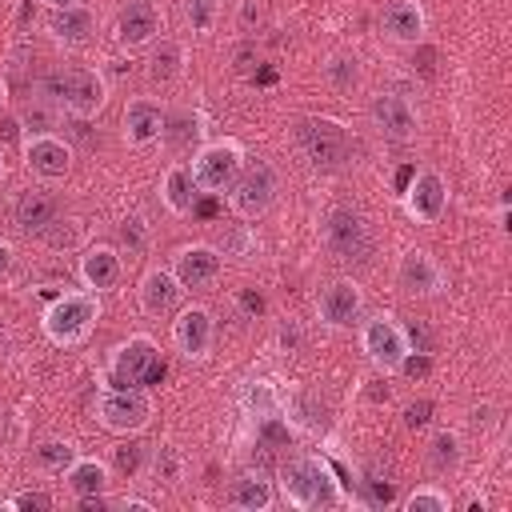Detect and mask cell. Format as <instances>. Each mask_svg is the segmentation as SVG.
<instances>
[{
    "instance_id": "cell-1",
    "label": "cell",
    "mask_w": 512,
    "mask_h": 512,
    "mask_svg": "<svg viewBox=\"0 0 512 512\" xmlns=\"http://www.w3.org/2000/svg\"><path fill=\"white\" fill-rule=\"evenodd\" d=\"M276 500H284L296 512H316L348 504V492L320 456H292L276 472Z\"/></svg>"
},
{
    "instance_id": "cell-2",
    "label": "cell",
    "mask_w": 512,
    "mask_h": 512,
    "mask_svg": "<svg viewBox=\"0 0 512 512\" xmlns=\"http://www.w3.org/2000/svg\"><path fill=\"white\" fill-rule=\"evenodd\" d=\"M100 312H104V308H100V296H96V292L72 288V292H60V296L44 308L40 328H44L48 344H56V348H80V344L96 332Z\"/></svg>"
},
{
    "instance_id": "cell-3",
    "label": "cell",
    "mask_w": 512,
    "mask_h": 512,
    "mask_svg": "<svg viewBox=\"0 0 512 512\" xmlns=\"http://www.w3.org/2000/svg\"><path fill=\"white\" fill-rule=\"evenodd\" d=\"M44 96L56 104V112H68L72 120H96L108 104V76L100 68L76 64L68 72H56Z\"/></svg>"
},
{
    "instance_id": "cell-4",
    "label": "cell",
    "mask_w": 512,
    "mask_h": 512,
    "mask_svg": "<svg viewBox=\"0 0 512 512\" xmlns=\"http://www.w3.org/2000/svg\"><path fill=\"white\" fill-rule=\"evenodd\" d=\"M356 336H360V352L368 356V364H372L380 376H400V368H404V360H408V352H412V332H408L392 312L360 316Z\"/></svg>"
},
{
    "instance_id": "cell-5",
    "label": "cell",
    "mask_w": 512,
    "mask_h": 512,
    "mask_svg": "<svg viewBox=\"0 0 512 512\" xmlns=\"http://www.w3.org/2000/svg\"><path fill=\"white\" fill-rule=\"evenodd\" d=\"M244 144L232 140V136H220V140H204L196 152H192V184L200 196H224L228 184L236 180V172L244 168Z\"/></svg>"
},
{
    "instance_id": "cell-6",
    "label": "cell",
    "mask_w": 512,
    "mask_h": 512,
    "mask_svg": "<svg viewBox=\"0 0 512 512\" xmlns=\"http://www.w3.org/2000/svg\"><path fill=\"white\" fill-rule=\"evenodd\" d=\"M280 192V172L268 160H244V168L236 172V180L228 184V212L236 220H260L272 212Z\"/></svg>"
},
{
    "instance_id": "cell-7",
    "label": "cell",
    "mask_w": 512,
    "mask_h": 512,
    "mask_svg": "<svg viewBox=\"0 0 512 512\" xmlns=\"http://www.w3.org/2000/svg\"><path fill=\"white\" fill-rule=\"evenodd\" d=\"M152 396L140 388H100L96 396V424L112 436H140L152 424Z\"/></svg>"
},
{
    "instance_id": "cell-8",
    "label": "cell",
    "mask_w": 512,
    "mask_h": 512,
    "mask_svg": "<svg viewBox=\"0 0 512 512\" xmlns=\"http://www.w3.org/2000/svg\"><path fill=\"white\" fill-rule=\"evenodd\" d=\"M156 368V340L136 332L120 344L108 348V360H104V384L100 388H136L148 380V372Z\"/></svg>"
},
{
    "instance_id": "cell-9",
    "label": "cell",
    "mask_w": 512,
    "mask_h": 512,
    "mask_svg": "<svg viewBox=\"0 0 512 512\" xmlns=\"http://www.w3.org/2000/svg\"><path fill=\"white\" fill-rule=\"evenodd\" d=\"M296 144L316 168H340L348 160V128L332 116H304L296 124Z\"/></svg>"
},
{
    "instance_id": "cell-10",
    "label": "cell",
    "mask_w": 512,
    "mask_h": 512,
    "mask_svg": "<svg viewBox=\"0 0 512 512\" xmlns=\"http://www.w3.org/2000/svg\"><path fill=\"white\" fill-rule=\"evenodd\" d=\"M172 316H176L172 320V348L192 364L208 360L212 348H216V316H212V308L208 304H180Z\"/></svg>"
},
{
    "instance_id": "cell-11",
    "label": "cell",
    "mask_w": 512,
    "mask_h": 512,
    "mask_svg": "<svg viewBox=\"0 0 512 512\" xmlns=\"http://www.w3.org/2000/svg\"><path fill=\"white\" fill-rule=\"evenodd\" d=\"M400 204H404V216H408L412 224H440V216H444V208H448V180H444L432 164H424V168H416L412 180L404 184Z\"/></svg>"
},
{
    "instance_id": "cell-12",
    "label": "cell",
    "mask_w": 512,
    "mask_h": 512,
    "mask_svg": "<svg viewBox=\"0 0 512 512\" xmlns=\"http://www.w3.org/2000/svg\"><path fill=\"white\" fill-rule=\"evenodd\" d=\"M320 236L336 260H364L372 252V228L356 208H332L324 216Z\"/></svg>"
},
{
    "instance_id": "cell-13",
    "label": "cell",
    "mask_w": 512,
    "mask_h": 512,
    "mask_svg": "<svg viewBox=\"0 0 512 512\" xmlns=\"http://www.w3.org/2000/svg\"><path fill=\"white\" fill-rule=\"evenodd\" d=\"M364 316V288L352 280V276H336L320 288L316 296V320L332 332H344V328H356Z\"/></svg>"
},
{
    "instance_id": "cell-14",
    "label": "cell",
    "mask_w": 512,
    "mask_h": 512,
    "mask_svg": "<svg viewBox=\"0 0 512 512\" xmlns=\"http://www.w3.org/2000/svg\"><path fill=\"white\" fill-rule=\"evenodd\" d=\"M20 156H24V168L28 176L36 180H64L72 172V144L56 132H28L24 144H20Z\"/></svg>"
},
{
    "instance_id": "cell-15",
    "label": "cell",
    "mask_w": 512,
    "mask_h": 512,
    "mask_svg": "<svg viewBox=\"0 0 512 512\" xmlns=\"http://www.w3.org/2000/svg\"><path fill=\"white\" fill-rule=\"evenodd\" d=\"M172 276L180 280V288H212L224 272V256L216 244L208 240H192V244H180L168 260Z\"/></svg>"
},
{
    "instance_id": "cell-16",
    "label": "cell",
    "mask_w": 512,
    "mask_h": 512,
    "mask_svg": "<svg viewBox=\"0 0 512 512\" xmlns=\"http://www.w3.org/2000/svg\"><path fill=\"white\" fill-rule=\"evenodd\" d=\"M368 112H372L376 132L384 140H392V144H408L420 132V112H416V104L404 92H376Z\"/></svg>"
},
{
    "instance_id": "cell-17",
    "label": "cell",
    "mask_w": 512,
    "mask_h": 512,
    "mask_svg": "<svg viewBox=\"0 0 512 512\" xmlns=\"http://www.w3.org/2000/svg\"><path fill=\"white\" fill-rule=\"evenodd\" d=\"M396 288L408 292V296H440L448 288V272L432 252L408 248L396 260Z\"/></svg>"
},
{
    "instance_id": "cell-18",
    "label": "cell",
    "mask_w": 512,
    "mask_h": 512,
    "mask_svg": "<svg viewBox=\"0 0 512 512\" xmlns=\"http://www.w3.org/2000/svg\"><path fill=\"white\" fill-rule=\"evenodd\" d=\"M112 36L124 52H144L152 40H160V8L152 0H124L116 12Z\"/></svg>"
},
{
    "instance_id": "cell-19",
    "label": "cell",
    "mask_w": 512,
    "mask_h": 512,
    "mask_svg": "<svg viewBox=\"0 0 512 512\" xmlns=\"http://www.w3.org/2000/svg\"><path fill=\"white\" fill-rule=\"evenodd\" d=\"M76 276L88 292H112L124 276V252L116 244H84L80 260H76Z\"/></svg>"
},
{
    "instance_id": "cell-20",
    "label": "cell",
    "mask_w": 512,
    "mask_h": 512,
    "mask_svg": "<svg viewBox=\"0 0 512 512\" xmlns=\"http://www.w3.org/2000/svg\"><path fill=\"white\" fill-rule=\"evenodd\" d=\"M164 104L152 100V96H132L120 112V140L128 148H148L160 140V128H164Z\"/></svg>"
},
{
    "instance_id": "cell-21",
    "label": "cell",
    "mask_w": 512,
    "mask_h": 512,
    "mask_svg": "<svg viewBox=\"0 0 512 512\" xmlns=\"http://www.w3.org/2000/svg\"><path fill=\"white\" fill-rule=\"evenodd\" d=\"M180 296H184L180 280L172 276V268H160V264L148 268V272L140 276V284H136V304H140V312L152 316V320L172 316V312L180 308Z\"/></svg>"
},
{
    "instance_id": "cell-22",
    "label": "cell",
    "mask_w": 512,
    "mask_h": 512,
    "mask_svg": "<svg viewBox=\"0 0 512 512\" xmlns=\"http://www.w3.org/2000/svg\"><path fill=\"white\" fill-rule=\"evenodd\" d=\"M380 32H384L392 44H404V48L420 44L424 32H428V16H424L420 0H388V4L380 8Z\"/></svg>"
},
{
    "instance_id": "cell-23",
    "label": "cell",
    "mask_w": 512,
    "mask_h": 512,
    "mask_svg": "<svg viewBox=\"0 0 512 512\" xmlns=\"http://www.w3.org/2000/svg\"><path fill=\"white\" fill-rule=\"evenodd\" d=\"M224 504L236 512H268L276 504V480L264 472H240L228 480Z\"/></svg>"
},
{
    "instance_id": "cell-24",
    "label": "cell",
    "mask_w": 512,
    "mask_h": 512,
    "mask_svg": "<svg viewBox=\"0 0 512 512\" xmlns=\"http://www.w3.org/2000/svg\"><path fill=\"white\" fill-rule=\"evenodd\" d=\"M48 36L64 48H84L96 36V12L88 4H68L48 16Z\"/></svg>"
},
{
    "instance_id": "cell-25",
    "label": "cell",
    "mask_w": 512,
    "mask_h": 512,
    "mask_svg": "<svg viewBox=\"0 0 512 512\" xmlns=\"http://www.w3.org/2000/svg\"><path fill=\"white\" fill-rule=\"evenodd\" d=\"M56 216H60V204H56V196L44 192V188H24V192L16 196V204H12V220H16V228L28 232V236H40Z\"/></svg>"
},
{
    "instance_id": "cell-26",
    "label": "cell",
    "mask_w": 512,
    "mask_h": 512,
    "mask_svg": "<svg viewBox=\"0 0 512 512\" xmlns=\"http://www.w3.org/2000/svg\"><path fill=\"white\" fill-rule=\"evenodd\" d=\"M196 200H200V192H196V184H192L188 164H184V160H172V164L164 168V176H160V204H164L172 216H192V212H196Z\"/></svg>"
},
{
    "instance_id": "cell-27",
    "label": "cell",
    "mask_w": 512,
    "mask_h": 512,
    "mask_svg": "<svg viewBox=\"0 0 512 512\" xmlns=\"http://www.w3.org/2000/svg\"><path fill=\"white\" fill-rule=\"evenodd\" d=\"M240 408H244V416H252L256 424H268V420H280V416H284L288 400H284V392H280L276 380H244V388H240Z\"/></svg>"
},
{
    "instance_id": "cell-28",
    "label": "cell",
    "mask_w": 512,
    "mask_h": 512,
    "mask_svg": "<svg viewBox=\"0 0 512 512\" xmlns=\"http://www.w3.org/2000/svg\"><path fill=\"white\" fill-rule=\"evenodd\" d=\"M108 484H112V468H108L100 456H76V460L64 468V488H68L76 500L100 496V492H108Z\"/></svg>"
},
{
    "instance_id": "cell-29",
    "label": "cell",
    "mask_w": 512,
    "mask_h": 512,
    "mask_svg": "<svg viewBox=\"0 0 512 512\" xmlns=\"http://www.w3.org/2000/svg\"><path fill=\"white\" fill-rule=\"evenodd\" d=\"M424 464H428L432 476H444V480L456 476L460 464H464V440H460V432L456 428H436L432 440H428V448H424Z\"/></svg>"
},
{
    "instance_id": "cell-30",
    "label": "cell",
    "mask_w": 512,
    "mask_h": 512,
    "mask_svg": "<svg viewBox=\"0 0 512 512\" xmlns=\"http://www.w3.org/2000/svg\"><path fill=\"white\" fill-rule=\"evenodd\" d=\"M76 456H80V452H76V444H72L68 436H44V440H36L32 452H28L32 468H36L40 476H64V468H68Z\"/></svg>"
},
{
    "instance_id": "cell-31",
    "label": "cell",
    "mask_w": 512,
    "mask_h": 512,
    "mask_svg": "<svg viewBox=\"0 0 512 512\" xmlns=\"http://www.w3.org/2000/svg\"><path fill=\"white\" fill-rule=\"evenodd\" d=\"M320 76H324V84H328L332 92H352V88H360L364 68H360V56H356V52H332V56L320 64Z\"/></svg>"
},
{
    "instance_id": "cell-32",
    "label": "cell",
    "mask_w": 512,
    "mask_h": 512,
    "mask_svg": "<svg viewBox=\"0 0 512 512\" xmlns=\"http://www.w3.org/2000/svg\"><path fill=\"white\" fill-rule=\"evenodd\" d=\"M180 68H184V48H180L176 40L160 36V40L148 44V76H152V80L168 84V80L180 76Z\"/></svg>"
},
{
    "instance_id": "cell-33",
    "label": "cell",
    "mask_w": 512,
    "mask_h": 512,
    "mask_svg": "<svg viewBox=\"0 0 512 512\" xmlns=\"http://www.w3.org/2000/svg\"><path fill=\"white\" fill-rule=\"evenodd\" d=\"M160 140H168V148H172V152H184L188 144L204 140V120H200V112H180V116H164Z\"/></svg>"
},
{
    "instance_id": "cell-34",
    "label": "cell",
    "mask_w": 512,
    "mask_h": 512,
    "mask_svg": "<svg viewBox=\"0 0 512 512\" xmlns=\"http://www.w3.org/2000/svg\"><path fill=\"white\" fill-rule=\"evenodd\" d=\"M180 12H184V24L192 36H208V32H216V24L224 16V0H184Z\"/></svg>"
},
{
    "instance_id": "cell-35",
    "label": "cell",
    "mask_w": 512,
    "mask_h": 512,
    "mask_svg": "<svg viewBox=\"0 0 512 512\" xmlns=\"http://www.w3.org/2000/svg\"><path fill=\"white\" fill-rule=\"evenodd\" d=\"M404 512H448L452 508V496L440 488V484H420L412 488L404 500H400Z\"/></svg>"
},
{
    "instance_id": "cell-36",
    "label": "cell",
    "mask_w": 512,
    "mask_h": 512,
    "mask_svg": "<svg viewBox=\"0 0 512 512\" xmlns=\"http://www.w3.org/2000/svg\"><path fill=\"white\" fill-rule=\"evenodd\" d=\"M148 240H152V232H148V220H144L140 212H132V216L120 220V252L140 256V252L148 248Z\"/></svg>"
},
{
    "instance_id": "cell-37",
    "label": "cell",
    "mask_w": 512,
    "mask_h": 512,
    "mask_svg": "<svg viewBox=\"0 0 512 512\" xmlns=\"http://www.w3.org/2000/svg\"><path fill=\"white\" fill-rule=\"evenodd\" d=\"M40 240H44L48 248H76V244H80V220H72V216H56V220L40 232Z\"/></svg>"
},
{
    "instance_id": "cell-38",
    "label": "cell",
    "mask_w": 512,
    "mask_h": 512,
    "mask_svg": "<svg viewBox=\"0 0 512 512\" xmlns=\"http://www.w3.org/2000/svg\"><path fill=\"white\" fill-rule=\"evenodd\" d=\"M8 508L12 512H48L52 508V496L44 488H24V492L8 496Z\"/></svg>"
},
{
    "instance_id": "cell-39",
    "label": "cell",
    "mask_w": 512,
    "mask_h": 512,
    "mask_svg": "<svg viewBox=\"0 0 512 512\" xmlns=\"http://www.w3.org/2000/svg\"><path fill=\"white\" fill-rule=\"evenodd\" d=\"M216 248H220V256H248V248H252V236L244 232V224H228Z\"/></svg>"
},
{
    "instance_id": "cell-40",
    "label": "cell",
    "mask_w": 512,
    "mask_h": 512,
    "mask_svg": "<svg viewBox=\"0 0 512 512\" xmlns=\"http://www.w3.org/2000/svg\"><path fill=\"white\" fill-rule=\"evenodd\" d=\"M364 492H368V496H364L368 508H388V504H392V480H388V476H368V480H364Z\"/></svg>"
},
{
    "instance_id": "cell-41",
    "label": "cell",
    "mask_w": 512,
    "mask_h": 512,
    "mask_svg": "<svg viewBox=\"0 0 512 512\" xmlns=\"http://www.w3.org/2000/svg\"><path fill=\"white\" fill-rule=\"evenodd\" d=\"M144 456H148V448L124 444V448H120V468H124V472H136V468H144Z\"/></svg>"
},
{
    "instance_id": "cell-42",
    "label": "cell",
    "mask_w": 512,
    "mask_h": 512,
    "mask_svg": "<svg viewBox=\"0 0 512 512\" xmlns=\"http://www.w3.org/2000/svg\"><path fill=\"white\" fill-rule=\"evenodd\" d=\"M236 20H240V28H256L260 24V4L256 0H240L236 4Z\"/></svg>"
},
{
    "instance_id": "cell-43",
    "label": "cell",
    "mask_w": 512,
    "mask_h": 512,
    "mask_svg": "<svg viewBox=\"0 0 512 512\" xmlns=\"http://www.w3.org/2000/svg\"><path fill=\"white\" fill-rule=\"evenodd\" d=\"M112 508H136V512H156V504L152 500H144V496H120V500H112Z\"/></svg>"
},
{
    "instance_id": "cell-44",
    "label": "cell",
    "mask_w": 512,
    "mask_h": 512,
    "mask_svg": "<svg viewBox=\"0 0 512 512\" xmlns=\"http://www.w3.org/2000/svg\"><path fill=\"white\" fill-rule=\"evenodd\" d=\"M12 260H16V252H12V244L8 240H0V280L12 272Z\"/></svg>"
},
{
    "instance_id": "cell-45",
    "label": "cell",
    "mask_w": 512,
    "mask_h": 512,
    "mask_svg": "<svg viewBox=\"0 0 512 512\" xmlns=\"http://www.w3.org/2000/svg\"><path fill=\"white\" fill-rule=\"evenodd\" d=\"M424 420H428V404H408V428H416Z\"/></svg>"
},
{
    "instance_id": "cell-46",
    "label": "cell",
    "mask_w": 512,
    "mask_h": 512,
    "mask_svg": "<svg viewBox=\"0 0 512 512\" xmlns=\"http://www.w3.org/2000/svg\"><path fill=\"white\" fill-rule=\"evenodd\" d=\"M48 12H56V8H68V4H80V0H40Z\"/></svg>"
},
{
    "instance_id": "cell-47",
    "label": "cell",
    "mask_w": 512,
    "mask_h": 512,
    "mask_svg": "<svg viewBox=\"0 0 512 512\" xmlns=\"http://www.w3.org/2000/svg\"><path fill=\"white\" fill-rule=\"evenodd\" d=\"M4 172H8V164H4V148H0V180H4Z\"/></svg>"
},
{
    "instance_id": "cell-48",
    "label": "cell",
    "mask_w": 512,
    "mask_h": 512,
    "mask_svg": "<svg viewBox=\"0 0 512 512\" xmlns=\"http://www.w3.org/2000/svg\"><path fill=\"white\" fill-rule=\"evenodd\" d=\"M4 100H8V88H4V80H0V108H4Z\"/></svg>"
}]
</instances>
